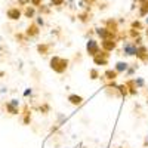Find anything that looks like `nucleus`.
Returning a JSON list of instances; mask_svg holds the SVG:
<instances>
[{"instance_id":"9","label":"nucleus","mask_w":148,"mask_h":148,"mask_svg":"<svg viewBox=\"0 0 148 148\" xmlns=\"http://www.w3.org/2000/svg\"><path fill=\"white\" fill-rule=\"evenodd\" d=\"M105 27H107L111 33H114V34L119 31V24H117L116 19H108V21L105 22Z\"/></svg>"},{"instance_id":"5","label":"nucleus","mask_w":148,"mask_h":148,"mask_svg":"<svg viewBox=\"0 0 148 148\" xmlns=\"http://www.w3.org/2000/svg\"><path fill=\"white\" fill-rule=\"evenodd\" d=\"M136 49H138V46L133 42H126L123 45V53L127 55V56H133V55L136 56Z\"/></svg>"},{"instance_id":"4","label":"nucleus","mask_w":148,"mask_h":148,"mask_svg":"<svg viewBox=\"0 0 148 148\" xmlns=\"http://www.w3.org/2000/svg\"><path fill=\"white\" fill-rule=\"evenodd\" d=\"M93 62H95L96 65H107V64H108V52L99 51V52L93 56Z\"/></svg>"},{"instance_id":"16","label":"nucleus","mask_w":148,"mask_h":148,"mask_svg":"<svg viewBox=\"0 0 148 148\" xmlns=\"http://www.w3.org/2000/svg\"><path fill=\"white\" fill-rule=\"evenodd\" d=\"M119 92H120V95H121V96H126V95L129 93V90H127V86H126V84H121V86H119Z\"/></svg>"},{"instance_id":"11","label":"nucleus","mask_w":148,"mask_h":148,"mask_svg":"<svg viewBox=\"0 0 148 148\" xmlns=\"http://www.w3.org/2000/svg\"><path fill=\"white\" fill-rule=\"evenodd\" d=\"M117 76H119V73H117L116 70H107V71H105V74H104V77H105L107 80H111V82L116 80V79H117Z\"/></svg>"},{"instance_id":"15","label":"nucleus","mask_w":148,"mask_h":148,"mask_svg":"<svg viewBox=\"0 0 148 148\" xmlns=\"http://www.w3.org/2000/svg\"><path fill=\"white\" fill-rule=\"evenodd\" d=\"M138 14H139V16H141V18L148 16V3H147V5H141V6H139Z\"/></svg>"},{"instance_id":"34","label":"nucleus","mask_w":148,"mask_h":148,"mask_svg":"<svg viewBox=\"0 0 148 148\" xmlns=\"http://www.w3.org/2000/svg\"><path fill=\"white\" fill-rule=\"evenodd\" d=\"M147 36H148V30H147Z\"/></svg>"},{"instance_id":"1","label":"nucleus","mask_w":148,"mask_h":148,"mask_svg":"<svg viewBox=\"0 0 148 148\" xmlns=\"http://www.w3.org/2000/svg\"><path fill=\"white\" fill-rule=\"evenodd\" d=\"M51 68L56 73H64L67 68H68V59H64V58H59V56H53L51 59Z\"/></svg>"},{"instance_id":"29","label":"nucleus","mask_w":148,"mask_h":148,"mask_svg":"<svg viewBox=\"0 0 148 148\" xmlns=\"http://www.w3.org/2000/svg\"><path fill=\"white\" fill-rule=\"evenodd\" d=\"M136 2H138L139 5H147V3H148V0H136Z\"/></svg>"},{"instance_id":"27","label":"nucleus","mask_w":148,"mask_h":148,"mask_svg":"<svg viewBox=\"0 0 148 148\" xmlns=\"http://www.w3.org/2000/svg\"><path fill=\"white\" fill-rule=\"evenodd\" d=\"M135 84H136V86H144V80H141V79L135 80Z\"/></svg>"},{"instance_id":"7","label":"nucleus","mask_w":148,"mask_h":148,"mask_svg":"<svg viewBox=\"0 0 148 148\" xmlns=\"http://www.w3.org/2000/svg\"><path fill=\"white\" fill-rule=\"evenodd\" d=\"M21 15H22V12H21L19 8H9V9L6 10V16H8L9 19H12V21L19 19Z\"/></svg>"},{"instance_id":"13","label":"nucleus","mask_w":148,"mask_h":148,"mask_svg":"<svg viewBox=\"0 0 148 148\" xmlns=\"http://www.w3.org/2000/svg\"><path fill=\"white\" fill-rule=\"evenodd\" d=\"M24 15H25V18H34L36 16V8L34 6H27L25 10H24Z\"/></svg>"},{"instance_id":"12","label":"nucleus","mask_w":148,"mask_h":148,"mask_svg":"<svg viewBox=\"0 0 148 148\" xmlns=\"http://www.w3.org/2000/svg\"><path fill=\"white\" fill-rule=\"evenodd\" d=\"M37 34H39V27H37L36 24H31V25L27 28V36L34 37V36H37Z\"/></svg>"},{"instance_id":"17","label":"nucleus","mask_w":148,"mask_h":148,"mask_svg":"<svg viewBox=\"0 0 148 148\" xmlns=\"http://www.w3.org/2000/svg\"><path fill=\"white\" fill-rule=\"evenodd\" d=\"M36 25H37V27H43V25H45L43 16H37V18H36Z\"/></svg>"},{"instance_id":"33","label":"nucleus","mask_w":148,"mask_h":148,"mask_svg":"<svg viewBox=\"0 0 148 148\" xmlns=\"http://www.w3.org/2000/svg\"><path fill=\"white\" fill-rule=\"evenodd\" d=\"M147 144H148V138H147V141H145V145H147Z\"/></svg>"},{"instance_id":"8","label":"nucleus","mask_w":148,"mask_h":148,"mask_svg":"<svg viewBox=\"0 0 148 148\" xmlns=\"http://www.w3.org/2000/svg\"><path fill=\"white\" fill-rule=\"evenodd\" d=\"M136 58H139L142 61H147V58H148V49H147V46H144V45L138 46V49H136Z\"/></svg>"},{"instance_id":"20","label":"nucleus","mask_w":148,"mask_h":148,"mask_svg":"<svg viewBox=\"0 0 148 148\" xmlns=\"http://www.w3.org/2000/svg\"><path fill=\"white\" fill-rule=\"evenodd\" d=\"M64 3H65V0H51L52 6H62Z\"/></svg>"},{"instance_id":"25","label":"nucleus","mask_w":148,"mask_h":148,"mask_svg":"<svg viewBox=\"0 0 148 148\" xmlns=\"http://www.w3.org/2000/svg\"><path fill=\"white\" fill-rule=\"evenodd\" d=\"M30 2H31V0H18V3H19L21 6H25V5H30Z\"/></svg>"},{"instance_id":"28","label":"nucleus","mask_w":148,"mask_h":148,"mask_svg":"<svg viewBox=\"0 0 148 148\" xmlns=\"http://www.w3.org/2000/svg\"><path fill=\"white\" fill-rule=\"evenodd\" d=\"M9 104H10V105H14V107H18V105H19V102H18L16 99H12V101H10Z\"/></svg>"},{"instance_id":"18","label":"nucleus","mask_w":148,"mask_h":148,"mask_svg":"<svg viewBox=\"0 0 148 148\" xmlns=\"http://www.w3.org/2000/svg\"><path fill=\"white\" fill-rule=\"evenodd\" d=\"M37 49H39V52H40V53H47V51H49V46H47V45H40Z\"/></svg>"},{"instance_id":"19","label":"nucleus","mask_w":148,"mask_h":148,"mask_svg":"<svg viewBox=\"0 0 148 148\" xmlns=\"http://www.w3.org/2000/svg\"><path fill=\"white\" fill-rule=\"evenodd\" d=\"M8 110H9L10 114H18V107H14V105L8 104Z\"/></svg>"},{"instance_id":"3","label":"nucleus","mask_w":148,"mask_h":148,"mask_svg":"<svg viewBox=\"0 0 148 148\" xmlns=\"http://www.w3.org/2000/svg\"><path fill=\"white\" fill-rule=\"evenodd\" d=\"M86 52H88V55H90L93 58L98 52H99V45H98V42L93 40V39L88 40V43H86Z\"/></svg>"},{"instance_id":"2","label":"nucleus","mask_w":148,"mask_h":148,"mask_svg":"<svg viewBox=\"0 0 148 148\" xmlns=\"http://www.w3.org/2000/svg\"><path fill=\"white\" fill-rule=\"evenodd\" d=\"M96 36L98 37H101V40H107V39H116V34L114 33H111L107 27H98L95 30Z\"/></svg>"},{"instance_id":"6","label":"nucleus","mask_w":148,"mask_h":148,"mask_svg":"<svg viewBox=\"0 0 148 148\" xmlns=\"http://www.w3.org/2000/svg\"><path fill=\"white\" fill-rule=\"evenodd\" d=\"M101 46H102V51L113 52L114 49L117 47V42H116V39H107V40H102Z\"/></svg>"},{"instance_id":"32","label":"nucleus","mask_w":148,"mask_h":148,"mask_svg":"<svg viewBox=\"0 0 148 148\" xmlns=\"http://www.w3.org/2000/svg\"><path fill=\"white\" fill-rule=\"evenodd\" d=\"M145 22H147V25H148V16H145Z\"/></svg>"},{"instance_id":"30","label":"nucleus","mask_w":148,"mask_h":148,"mask_svg":"<svg viewBox=\"0 0 148 148\" xmlns=\"http://www.w3.org/2000/svg\"><path fill=\"white\" fill-rule=\"evenodd\" d=\"M86 2H88L89 5H92V3H95V2H96V0H86Z\"/></svg>"},{"instance_id":"24","label":"nucleus","mask_w":148,"mask_h":148,"mask_svg":"<svg viewBox=\"0 0 148 148\" xmlns=\"http://www.w3.org/2000/svg\"><path fill=\"white\" fill-rule=\"evenodd\" d=\"M42 2H43V0H31L30 5L34 6V8H37V6H42Z\"/></svg>"},{"instance_id":"14","label":"nucleus","mask_w":148,"mask_h":148,"mask_svg":"<svg viewBox=\"0 0 148 148\" xmlns=\"http://www.w3.org/2000/svg\"><path fill=\"white\" fill-rule=\"evenodd\" d=\"M127 67H129V64H127V62H117L114 70H116L117 73H125V71L127 70Z\"/></svg>"},{"instance_id":"21","label":"nucleus","mask_w":148,"mask_h":148,"mask_svg":"<svg viewBox=\"0 0 148 148\" xmlns=\"http://www.w3.org/2000/svg\"><path fill=\"white\" fill-rule=\"evenodd\" d=\"M132 28H135V30H142V24H141L139 21H133V22H132Z\"/></svg>"},{"instance_id":"23","label":"nucleus","mask_w":148,"mask_h":148,"mask_svg":"<svg viewBox=\"0 0 148 148\" xmlns=\"http://www.w3.org/2000/svg\"><path fill=\"white\" fill-rule=\"evenodd\" d=\"M98 77H99V73H98L96 70H90V79L92 80H96Z\"/></svg>"},{"instance_id":"22","label":"nucleus","mask_w":148,"mask_h":148,"mask_svg":"<svg viewBox=\"0 0 148 148\" xmlns=\"http://www.w3.org/2000/svg\"><path fill=\"white\" fill-rule=\"evenodd\" d=\"M130 37H133L136 40V37H139V30H135V28H130Z\"/></svg>"},{"instance_id":"10","label":"nucleus","mask_w":148,"mask_h":148,"mask_svg":"<svg viewBox=\"0 0 148 148\" xmlns=\"http://www.w3.org/2000/svg\"><path fill=\"white\" fill-rule=\"evenodd\" d=\"M68 101L73 104V105H82L83 104V98L80 95H70L68 96Z\"/></svg>"},{"instance_id":"31","label":"nucleus","mask_w":148,"mask_h":148,"mask_svg":"<svg viewBox=\"0 0 148 148\" xmlns=\"http://www.w3.org/2000/svg\"><path fill=\"white\" fill-rule=\"evenodd\" d=\"M30 93H31V90H30V89H28V90H25V93H24V95H25V96H28V95H30Z\"/></svg>"},{"instance_id":"26","label":"nucleus","mask_w":148,"mask_h":148,"mask_svg":"<svg viewBox=\"0 0 148 148\" xmlns=\"http://www.w3.org/2000/svg\"><path fill=\"white\" fill-rule=\"evenodd\" d=\"M79 18H80V21L86 22V21H88V14H82V15H79Z\"/></svg>"}]
</instances>
